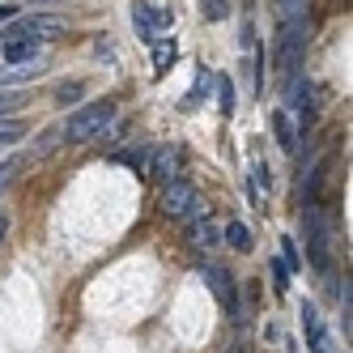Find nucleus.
Returning a JSON list of instances; mask_svg holds the SVG:
<instances>
[{
	"mask_svg": "<svg viewBox=\"0 0 353 353\" xmlns=\"http://www.w3.org/2000/svg\"><path fill=\"white\" fill-rule=\"evenodd\" d=\"M132 26H137V34H141L145 43H158V39L166 34V26H170V17H166L162 9H149L145 0H137V5H132Z\"/></svg>",
	"mask_w": 353,
	"mask_h": 353,
	"instance_id": "nucleus-7",
	"label": "nucleus"
},
{
	"mask_svg": "<svg viewBox=\"0 0 353 353\" xmlns=\"http://www.w3.org/2000/svg\"><path fill=\"white\" fill-rule=\"evenodd\" d=\"M5 234H9V217H5V209H0V243H5Z\"/></svg>",
	"mask_w": 353,
	"mask_h": 353,
	"instance_id": "nucleus-26",
	"label": "nucleus"
},
{
	"mask_svg": "<svg viewBox=\"0 0 353 353\" xmlns=\"http://www.w3.org/2000/svg\"><path fill=\"white\" fill-rule=\"evenodd\" d=\"M0 60H5V64L39 60V43L34 39H0Z\"/></svg>",
	"mask_w": 353,
	"mask_h": 353,
	"instance_id": "nucleus-11",
	"label": "nucleus"
},
{
	"mask_svg": "<svg viewBox=\"0 0 353 353\" xmlns=\"http://www.w3.org/2000/svg\"><path fill=\"white\" fill-rule=\"evenodd\" d=\"M43 72V60H21V64H5L0 68V90H13V85H26Z\"/></svg>",
	"mask_w": 353,
	"mask_h": 353,
	"instance_id": "nucleus-10",
	"label": "nucleus"
},
{
	"mask_svg": "<svg viewBox=\"0 0 353 353\" xmlns=\"http://www.w3.org/2000/svg\"><path fill=\"white\" fill-rule=\"evenodd\" d=\"M21 137H26V123H21L17 115H5V119H0V149H5V145H17Z\"/></svg>",
	"mask_w": 353,
	"mask_h": 353,
	"instance_id": "nucleus-16",
	"label": "nucleus"
},
{
	"mask_svg": "<svg viewBox=\"0 0 353 353\" xmlns=\"http://www.w3.org/2000/svg\"><path fill=\"white\" fill-rule=\"evenodd\" d=\"M307 0H276V68L285 85L302 77V56H307Z\"/></svg>",
	"mask_w": 353,
	"mask_h": 353,
	"instance_id": "nucleus-1",
	"label": "nucleus"
},
{
	"mask_svg": "<svg viewBox=\"0 0 353 353\" xmlns=\"http://www.w3.org/2000/svg\"><path fill=\"white\" fill-rule=\"evenodd\" d=\"M205 17L209 21H221L225 17V0H205Z\"/></svg>",
	"mask_w": 353,
	"mask_h": 353,
	"instance_id": "nucleus-25",
	"label": "nucleus"
},
{
	"mask_svg": "<svg viewBox=\"0 0 353 353\" xmlns=\"http://www.w3.org/2000/svg\"><path fill=\"white\" fill-rule=\"evenodd\" d=\"M81 94H85V85H81V81H64V85L56 90L60 103H68V98H81Z\"/></svg>",
	"mask_w": 353,
	"mask_h": 353,
	"instance_id": "nucleus-24",
	"label": "nucleus"
},
{
	"mask_svg": "<svg viewBox=\"0 0 353 353\" xmlns=\"http://www.w3.org/2000/svg\"><path fill=\"white\" fill-rule=\"evenodd\" d=\"M213 77H217V72H200V77H196V85H192V94L183 98V111H196L200 103H205V98H209V85H213Z\"/></svg>",
	"mask_w": 353,
	"mask_h": 353,
	"instance_id": "nucleus-15",
	"label": "nucleus"
},
{
	"mask_svg": "<svg viewBox=\"0 0 353 353\" xmlns=\"http://www.w3.org/2000/svg\"><path fill=\"white\" fill-rule=\"evenodd\" d=\"M188 221H192V243H196V247H217V243H221L217 225H213L205 213H196V217H188Z\"/></svg>",
	"mask_w": 353,
	"mask_h": 353,
	"instance_id": "nucleus-13",
	"label": "nucleus"
},
{
	"mask_svg": "<svg viewBox=\"0 0 353 353\" xmlns=\"http://www.w3.org/2000/svg\"><path fill=\"white\" fill-rule=\"evenodd\" d=\"M200 276H205V285L213 290V298L221 302V307L225 311H239V285H234V276H230V268H217V264H209L205 272H200Z\"/></svg>",
	"mask_w": 353,
	"mask_h": 353,
	"instance_id": "nucleus-6",
	"label": "nucleus"
},
{
	"mask_svg": "<svg viewBox=\"0 0 353 353\" xmlns=\"http://www.w3.org/2000/svg\"><path fill=\"white\" fill-rule=\"evenodd\" d=\"M21 107H26V98H21L17 90H0V119H5V115H17Z\"/></svg>",
	"mask_w": 353,
	"mask_h": 353,
	"instance_id": "nucleus-20",
	"label": "nucleus"
},
{
	"mask_svg": "<svg viewBox=\"0 0 353 353\" xmlns=\"http://www.w3.org/2000/svg\"><path fill=\"white\" fill-rule=\"evenodd\" d=\"M13 5H47V0H13Z\"/></svg>",
	"mask_w": 353,
	"mask_h": 353,
	"instance_id": "nucleus-27",
	"label": "nucleus"
},
{
	"mask_svg": "<svg viewBox=\"0 0 353 353\" xmlns=\"http://www.w3.org/2000/svg\"><path fill=\"white\" fill-rule=\"evenodd\" d=\"M21 166H26L21 158H9V162H0V192H5V188L17 179V170H21Z\"/></svg>",
	"mask_w": 353,
	"mask_h": 353,
	"instance_id": "nucleus-23",
	"label": "nucleus"
},
{
	"mask_svg": "<svg viewBox=\"0 0 353 353\" xmlns=\"http://www.w3.org/2000/svg\"><path fill=\"white\" fill-rule=\"evenodd\" d=\"M302 225H307V251H311V264H315V268H327V251H332V239H327V221H323V213H319V209H307Z\"/></svg>",
	"mask_w": 353,
	"mask_h": 353,
	"instance_id": "nucleus-5",
	"label": "nucleus"
},
{
	"mask_svg": "<svg viewBox=\"0 0 353 353\" xmlns=\"http://www.w3.org/2000/svg\"><path fill=\"white\" fill-rule=\"evenodd\" d=\"M213 85H217L221 115H234V107H239V98H234V81H230V77H213Z\"/></svg>",
	"mask_w": 353,
	"mask_h": 353,
	"instance_id": "nucleus-17",
	"label": "nucleus"
},
{
	"mask_svg": "<svg viewBox=\"0 0 353 353\" xmlns=\"http://www.w3.org/2000/svg\"><path fill=\"white\" fill-rule=\"evenodd\" d=\"M68 30L64 17H52V13H30V17H17L13 26L0 30V39H34V43H52Z\"/></svg>",
	"mask_w": 353,
	"mask_h": 353,
	"instance_id": "nucleus-3",
	"label": "nucleus"
},
{
	"mask_svg": "<svg viewBox=\"0 0 353 353\" xmlns=\"http://www.w3.org/2000/svg\"><path fill=\"white\" fill-rule=\"evenodd\" d=\"M111 119H115V103H111V98H98V103H85V107H77L64 119L60 137L68 145H90V141H98V137L107 132Z\"/></svg>",
	"mask_w": 353,
	"mask_h": 353,
	"instance_id": "nucleus-2",
	"label": "nucleus"
},
{
	"mask_svg": "<svg viewBox=\"0 0 353 353\" xmlns=\"http://www.w3.org/2000/svg\"><path fill=\"white\" fill-rule=\"evenodd\" d=\"M200 192L188 183V179H170L166 188H162V209L170 213V217H179V221H188V217H196L200 213Z\"/></svg>",
	"mask_w": 353,
	"mask_h": 353,
	"instance_id": "nucleus-4",
	"label": "nucleus"
},
{
	"mask_svg": "<svg viewBox=\"0 0 353 353\" xmlns=\"http://www.w3.org/2000/svg\"><path fill=\"white\" fill-rule=\"evenodd\" d=\"M9 13H13V9H0V17H9Z\"/></svg>",
	"mask_w": 353,
	"mask_h": 353,
	"instance_id": "nucleus-28",
	"label": "nucleus"
},
{
	"mask_svg": "<svg viewBox=\"0 0 353 353\" xmlns=\"http://www.w3.org/2000/svg\"><path fill=\"white\" fill-rule=\"evenodd\" d=\"M302 327H307V349L311 353H327V332H323V323H319V311L311 307H302Z\"/></svg>",
	"mask_w": 353,
	"mask_h": 353,
	"instance_id": "nucleus-12",
	"label": "nucleus"
},
{
	"mask_svg": "<svg viewBox=\"0 0 353 353\" xmlns=\"http://www.w3.org/2000/svg\"><path fill=\"white\" fill-rule=\"evenodd\" d=\"M145 170L154 174V179H162V183H170V179H179V149H174V145H158L154 154H149Z\"/></svg>",
	"mask_w": 353,
	"mask_h": 353,
	"instance_id": "nucleus-8",
	"label": "nucleus"
},
{
	"mask_svg": "<svg viewBox=\"0 0 353 353\" xmlns=\"http://www.w3.org/2000/svg\"><path fill=\"white\" fill-rule=\"evenodd\" d=\"M111 162H115V166L145 170V162H149V149H115V154H111Z\"/></svg>",
	"mask_w": 353,
	"mask_h": 353,
	"instance_id": "nucleus-18",
	"label": "nucleus"
},
{
	"mask_svg": "<svg viewBox=\"0 0 353 353\" xmlns=\"http://www.w3.org/2000/svg\"><path fill=\"white\" fill-rule=\"evenodd\" d=\"M268 272H272V290H276V294H285V290H290V268H285L281 260H276V256H272V264H268Z\"/></svg>",
	"mask_w": 353,
	"mask_h": 353,
	"instance_id": "nucleus-21",
	"label": "nucleus"
},
{
	"mask_svg": "<svg viewBox=\"0 0 353 353\" xmlns=\"http://www.w3.org/2000/svg\"><path fill=\"white\" fill-rule=\"evenodd\" d=\"M225 243H230L234 251H251V230L243 221H230V225H225Z\"/></svg>",
	"mask_w": 353,
	"mask_h": 353,
	"instance_id": "nucleus-19",
	"label": "nucleus"
},
{
	"mask_svg": "<svg viewBox=\"0 0 353 353\" xmlns=\"http://www.w3.org/2000/svg\"><path fill=\"white\" fill-rule=\"evenodd\" d=\"M272 128H276V145L285 149V154H298V137H302V123L290 107H276L272 115Z\"/></svg>",
	"mask_w": 353,
	"mask_h": 353,
	"instance_id": "nucleus-9",
	"label": "nucleus"
},
{
	"mask_svg": "<svg viewBox=\"0 0 353 353\" xmlns=\"http://www.w3.org/2000/svg\"><path fill=\"white\" fill-rule=\"evenodd\" d=\"M60 141H64V137H60V128H47V132H43V141L34 145V154H30V158H47V154H52V149H56Z\"/></svg>",
	"mask_w": 353,
	"mask_h": 353,
	"instance_id": "nucleus-22",
	"label": "nucleus"
},
{
	"mask_svg": "<svg viewBox=\"0 0 353 353\" xmlns=\"http://www.w3.org/2000/svg\"><path fill=\"white\" fill-rule=\"evenodd\" d=\"M174 56H179V43H174V39H158L154 43V72H158V77L174 64Z\"/></svg>",
	"mask_w": 353,
	"mask_h": 353,
	"instance_id": "nucleus-14",
	"label": "nucleus"
}]
</instances>
